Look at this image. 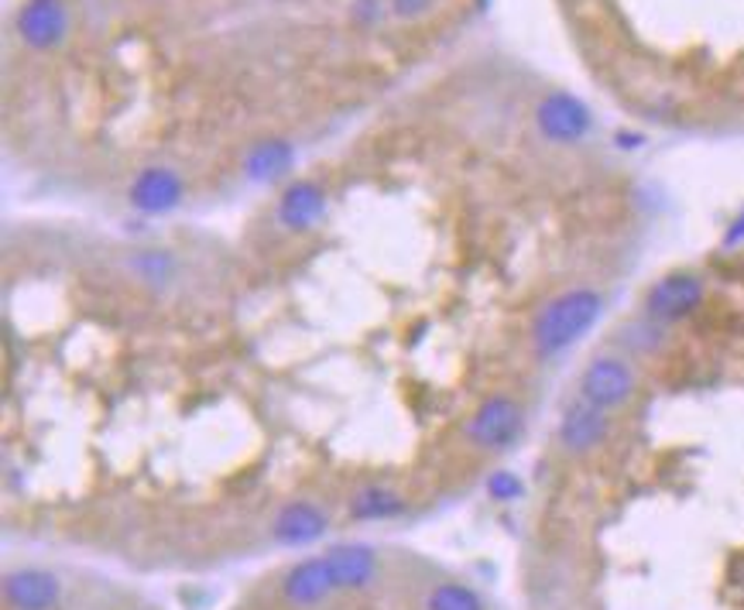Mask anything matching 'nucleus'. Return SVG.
Here are the masks:
<instances>
[{"instance_id": "1", "label": "nucleus", "mask_w": 744, "mask_h": 610, "mask_svg": "<svg viewBox=\"0 0 744 610\" xmlns=\"http://www.w3.org/2000/svg\"><path fill=\"white\" fill-rule=\"evenodd\" d=\"M600 309H604V299H600L593 289L562 292L539 312L536 327H531V343H536V350L542 356L562 353L593 327Z\"/></svg>"}, {"instance_id": "2", "label": "nucleus", "mask_w": 744, "mask_h": 610, "mask_svg": "<svg viewBox=\"0 0 744 610\" xmlns=\"http://www.w3.org/2000/svg\"><path fill=\"white\" fill-rule=\"evenodd\" d=\"M521 428H525L521 405L515 399H508V394H490V399L474 412V418L467 425V436L480 449H508L518 443Z\"/></svg>"}, {"instance_id": "3", "label": "nucleus", "mask_w": 744, "mask_h": 610, "mask_svg": "<svg viewBox=\"0 0 744 610\" xmlns=\"http://www.w3.org/2000/svg\"><path fill=\"white\" fill-rule=\"evenodd\" d=\"M14 24L24 45L34 52H52L69 34V11L62 0H24Z\"/></svg>"}, {"instance_id": "4", "label": "nucleus", "mask_w": 744, "mask_h": 610, "mask_svg": "<svg viewBox=\"0 0 744 610\" xmlns=\"http://www.w3.org/2000/svg\"><path fill=\"white\" fill-rule=\"evenodd\" d=\"M634 391V374L618 356H597L593 364H587L580 378V399L597 405V409H614L631 399Z\"/></svg>"}, {"instance_id": "5", "label": "nucleus", "mask_w": 744, "mask_h": 610, "mask_svg": "<svg viewBox=\"0 0 744 610\" xmlns=\"http://www.w3.org/2000/svg\"><path fill=\"white\" fill-rule=\"evenodd\" d=\"M539 131L549 141H559V145H570V141H580L590 131V111L587 103L570 96V93H552L539 103Z\"/></svg>"}, {"instance_id": "6", "label": "nucleus", "mask_w": 744, "mask_h": 610, "mask_svg": "<svg viewBox=\"0 0 744 610\" xmlns=\"http://www.w3.org/2000/svg\"><path fill=\"white\" fill-rule=\"evenodd\" d=\"M700 302H703V281L686 271L665 275L649 289V316H655L662 322L690 316Z\"/></svg>"}, {"instance_id": "7", "label": "nucleus", "mask_w": 744, "mask_h": 610, "mask_svg": "<svg viewBox=\"0 0 744 610\" xmlns=\"http://www.w3.org/2000/svg\"><path fill=\"white\" fill-rule=\"evenodd\" d=\"M333 577L327 569V559L323 556H312V559H302L299 566L289 569L286 583H281V593L292 607H319L330 593H333Z\"/></svg>"}, {"instance_id": "8", "label": "nucleus", "mask_w": 744, "mask_h": 610, "mask_svg": "<svg viewBox=\"0 0 744 610\" xmlns=\"http://www.w3.org/2000/svg\"><path fill=\"white\" fill-rule=\"evenodd\" d=\"M327 569L337 590H364L378 572V552L371 546H333L327 556Z\"/></svg>"}, {"instance_id": "9", "label": "nucleus", "mask_w": 744, "mask_h": 610, "mask_svg": "<svg viewBox=\"0 0 744 610\" xmlns=\"http://www.w3.org/2000/svg\"><path fill=\"white\" fill-rule=\"evenodd\" d=\"M327 213V196L316 183H292L278 199V224L286 230H312Z\"/></svg>"}, {"instance_id": "10", "label": "nucleus", "mask_w": 744, "mask_h": 610, "mask_svg": "<svg viewBox=\"0 0 744 610\" xmlns=\"http://www.w3.org/2000/svg\"><path fill=\"white\" fill-rule=\"evenodd\" d=\"M608 428H611V422H608L604 409H597V405H590V402L580 399V405L566 409V415L559 422V440H562L566 449L587 453L597 443H604Z\"/></svg>"}, {"instance_id": "11", "label": "nucleus", "mask_w": 744, "mask_h": 610, "mask_svg": "<svg viewBox=\"0 0 744 610\" xmlns=\"http://www.w3.org/2000/svg\"><path fill=\"white\" fill-rule=\"evenodd\" d=\"M4 597L14 610H52L59 603V580L45 569H18L4 583Z\"/></svg>"}, {"instance_id": "12", "label": "nucleus", "mask_w": 744, "mask_h": 610, "mask_svg": "<svg viewBox=\"0 0 744 610\" xmlns=\"http://www.w3.org/2000/svg\"><path fill=\"white\" fill-rule=\"evenodd\" d=\"M183 199V178L172 168H145L131 186V203L145 213H165L179 206Z\"/></svg>"}, {"instance_id": "13", "label": "nucleus", "mask_w": 744, "mask_h": 610, "mask_svg": "<svg viewBox=\"0 0 744 610\" xmlns=\"http://www.w3.org/2000/svg\"><path fill=\"white\" fill-rule=\"evenodd\" d=\"M327 531V515L319 511L309 500H296V505L281 508V515L275 518V542L281 546H306V542H316L319 535Z\"/></svg>"}, {"instance_id": "14", "label": "nucleus", "mask_w": 744, "mask_h": 610, "mask_svg": "<svg viewBox=\"0 0 744 610\" xmlns=\"http://www.w3.org/2000/svg\"><path fill=\"white\" fill-rule=\"evenodd\" d=\"M296 162V152L289 141H261V145L247 155V175L258 178V183H275Z\"/></svg>"}, {"instance_id": "15", "label": "nucleus", "mask_w": 744, "mask_h": 610, "mask_svg": "<svg viewBox=\"0 0 744 610\" xmlns=\"http://www.w3.org/2000/svg\"><path fill=\"white\" fill-rule=\"evenodd\" d=\"M402 511H405V500L395 490H384V487H368L350 500V515L358 521H381V518H395Z\"/></svg>"}, {"instance_id": "16", "label": "nucleus", "mask_w": 744, "mask_h": 610, "mask_svg": "<svg viewBox=\"0 0 744 610\" xmlns=\"http://www.w3.org/2000/svg\"><path fill=\"white\" fill-rule=\"evenodd\" d=\"M425 610H484L480 597L471 587L459 583H440L430 600H425Z\"/></svg>"}, {"instance_id": "17", "label": "nucleus", "mask_w": 744, "mask_h": 610, "mask_svg": "<svg viewBox=\"0 0 744 610\" xmlns=\"http://www.w3.org/2000/svg\"><path fill=\"white\" fill-rule=\"evenodd\" d=\"M487 494H490L494 500H518V497L525 494V487H521V480H518L515 474L498 471V474H490V477H487Z\"/></svg>"}, {"instance_id": "18", "label": "nucleus", "mask_w": 744, "mask_h": 610, "mask_svg": "<svg viewBox=\"0 0 744 610\" xmlns=\"http://www.w3.org/2000/svg\"><path fill=\"white\" fill-rule=\"evenodd\" d=\"M395 4V11L402 14V18H415V14H422L425 8L433 4V0H392Z\"/></svg>"}, {"instance_id": "19", "label": "nucleus", "mask_w": 744, "mask_h": 610, "mask_svg": "<svg viewBox=\"0 0 744 610\" xmlns=\"http://www.w3.org/2000/svg\"><path fill=\"white\" fill-rule=\"evenodd\" d=\"M741 237H744V213H741V217H737V224L731 227V234H727V244H734V240H741Z\"/></svg>"}]
</instances>
